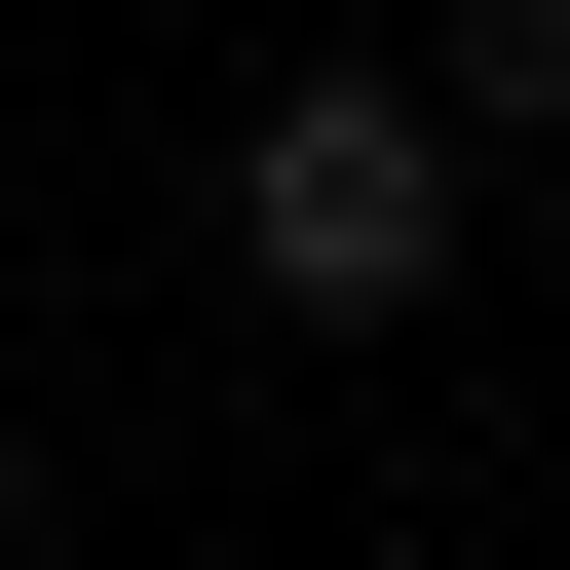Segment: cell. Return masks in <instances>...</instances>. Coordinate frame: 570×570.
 <instances>
[{"label":"cell","mask_w":570,"mask_h":570,"mask_svg":"<svg viewBox=\"0 0 570 570\" xmlns=\"http://www.w3.org/2000/svg\"><path fill=\"white\" fill-rule=\"evenodd\" d=\"M456 153H494L456 77H266V115H228V266H266L305 343H419V305H456Z\"/></svg>","instance_id":"cell-1"},{"label":"cell","mask_w":570,"mask_h":570,"mask_svg":"<svg viewBox=\"0 0 570 570\" xmlns=\"http://www.w3.org/2000/svg\"><path fill=\"white\" fill-rule=\"evenodd\" d=\"M419 77H456V115L532 153V115H570V0H456V39H419Z\"/></svg>","instance_id":"cell-2"},{"label":"cell","mask_w":570,"mask_h":570,"mask_svg":"<svg viewBox=\"0 0 570 570\" xmlns=\"http://www.w3.org/2000/svg\"><path fill=\"white\" fill-rule=\"evenodd\" d=\"M0 570H39V456H0Z\"/></svg>","instance_id":"cell-3"}]
</instances>
